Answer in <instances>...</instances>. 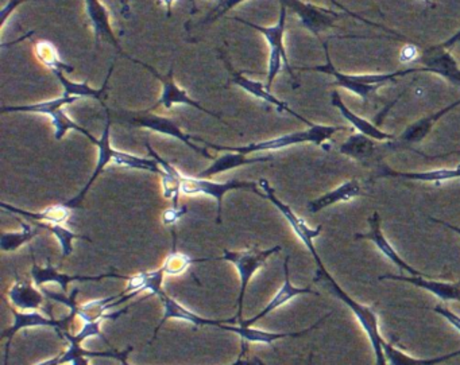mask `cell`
I'll return each mask as SVG.
<instances>
[{"label": "cell", "mask_w": 460, "mask_h": 365, "mask_svg": "<svg viewBox=\"0 0 460 365\" xmlns=\"http://www.w3.org/2000/svg\"><path fill=\"white\" fill-rule=\"evenodd\" d=\"M343 130H346V128L339 127V126L314 125L308 130L285 134V135L277 136V138L255 142V143L241 147L219 146V144L209 143V142L204 141L199 136H193V142H200V143H204L209 149L217 150V152H241V154L249 155L252 152H277V150L287 149V147L296 146V144L312 143L316 144V146H323L336 133Z\"/></svg>", "instance_id": "cell-1"}, {"label": "cell", "mask_w": 460, "mask_h": 365, "mask_svg": "<svg viewBox=\"0 0 460 365\" xmlns=\"http://www.w3.org/2000/svg\"><path fill=\"white\" fill-rule=\"evenodd\" d=\"M323 47H324L325 58H327L325 65L314 66V68H297V71H314L330 74L335 79L336 85L360 96L363 101H367L368 96L376 93L385 83L401 79V77L409 76V74H420V72L433 74L432 69L427 68V66H420V68L403 69V71L390 72V74H344L339 72L331 61L328 45L323 44Z\"/></svg>", "instance_id": "cell-2"}, {"label": "cell", "mask_w": 460, "mask_h": 365, "mask_svg": "<svg viewBox=\"0 0 460 365\" xmlns=\"http://www.w3.org/2000/svg\"><path fill=\"white\" fill-rule=\"evenodd\" d=\"M311 255L314 256L317 265L316 279L324 281L327 286L332 290L333 294H335L336 297L354 313V316L357 317L358 322H359L360 326L365 330L366 335H367L368 341H370L371 348H373L374 353H376V365H387L386 360H385L384 349H382V343H384L385 340L381 333H379L378 317H376L374 309H371L370 306L357 302V300H352L346 291H343V289L336 283L332 275L325 270L324 265H323L316 248L312 249Z\"/></svg>", "instance_id": "cell-3"}, {"label": "cell", "mask_w": 460, "mask_h": 365, "mask_svg": "<svg viewBox=\"0 0 460 365\" xmlns=\"http://www.w3.org/2000/svg\"><path fill=\"white\" fill-rule=\"evenodd\" d=\"M287 7L282 6L279 10V22L274 26H261L255 23L249 22V21L242 20L239 17H228V20L235 21V22L242 23V25L249 26L254 29L258 33L265 37L266 42L269 47V64L268 74H266V88L270 91L274 80L279 76L281 72L282 66H285L288 74L292 77L293 82L298 87L297 79H296L295 72H293L292 65H290L289 58H288L287 49H285V29H287Z\"/></svg>", "instance_id": "cell-4"}, {"label": "cell", "mask_w": 460, "mask_h": 365, "mask_svg": "<svg viewBox=\"0 0 460 365\" xmlns=\"http://www.w3.org/2000/svg\"><path fill=\"white\" fill-rule=\"evenodd\" d=\"M79 98L74 96L63 95L52 100L40 101V103L29 104V106H10L4 107L0 109L2 114H12V112H26V114H41L50 117L53 130H55L56 141H61L69 131H77V133L90 139L91 143L95 141V136L90 131L77 125L68 114H66V107L71 106L75 101H79Z\"/></svg>", "instance_id": "cell-5"}, {"label": "cell", "mask_w": 460, "mask_h": 365, "mask_svg": "<svg viewBox=\"0 0 460 365\" xmlns=\"http://www.w3.org/2000/svg\"><path fill=\"white\" fill-rule=\"evenodd\" d=\"M281 246L273 247L269 249H260L257 247H252V248L244 249V251H227L226 249L225 254L222 257H217V260H227V262L233 263L238 270L239 276H241V291H239L238 297V313L234 317V322L235 325L241 324L242 313H243V300L244 294H246L247 287H249L250 279L252 278L255 273L260 268L265 265L266 260L273 254L281 251Z\"/></svg>", "instance_id": "cell-6"}, {"label": "cell", "mask_w": 460, "mask_h": 365, "mask_svg": "<svg viewBox=\"0 0 460 365\" xmlns=\"http://www.w3.org/2000/svg\"><path fill=\"white\" fill-rule=\"evenodd\" d=\"M115 115L122 122L134 126V127L146 128V130L176 138L177 141L187 144L190 149L203 155L207 160H214V157L207 152V149L196 146L195 142H193V135L185 134L181 127L171 117H160V115H155V112H149L146 109L141 112H115Z\"/></svg>", "instance_id": "cell-7"}, {"label": "cell", "mask_w": 460, "mask_h": 365, "mask_svg": "<svg viewBox=\"0 0 460 365\" xmlns=\"http://www.w3.org/2000/svg\"><path fill=\"white\" fill-rule=\"evenodd\" d=\"M180 182H181V195H204L209 196V197H212L214 198V200H217V224H220V222H222L223 197H225L226 193L230 192V190H252V192H254L255 195H260L262 196V197H265V195H263V193H261L260 190L257 189V187H260V185H258V182L238 181V179H230V181L226 182H217L212 181L211 178H200V177L198 176H185V174H182L181 171H180Z\"/></svg>", "instance_id": "cell-8"}, {"label": "cell", "mask_w": 460, "mask_h": 365, "mask_svg": "<svg viewBox=\"0 0 460 365\" xmlns=\"http://www.w3.org/2000/svg\"><path fill=\"white\" fill-rule=\"evenodd\" d=\"M131 61L136 64H139V65L146 68L150 74H155L158 80H160L161 84H163V93H161V98L158 99L157 103L155 106L147 109L146 111L155 112V109H160V107H164V109H171L173 106H190L192 109H199V111L203 112V114L211 115L215 119L222 120L220 115L215 114V112L209 111V109H204L199 101H196L195 99L190 98L188 95L187 91L180 88L179 85L176 84L173 79V68L169 71L168 76H161L155 68L147 65V64L142 63V61L136 60V58H131Z\"/></svg>", "instance_id": "cell-9"}, {"label": "cell", "mask_w": 460, "mask_h": 365, "mask_svg": "<svg viewBox=\"0 0 460 365\" xmlns=\"http://www.w3.org/2000/svg\"><path fill=\"white\" fill-rule=\"evenodd\" d=\"M279 4L292 10L300 20L301 25L316 37L323 31L333 28L335 21L341 17L332 10L323 9L316 4H304L301 0H279Z\"/></svg>", "instance_id": "cell-10"}, {"label": "cell", "mask_w": 460, "mask_h": 365, "mask_svg": "<svg viewBox=\"0 0 460 365\" xmlns=\"http://www.w3.org/2000/svg\"><path fill=\"white\" fill-rule=\"evenodd\" d=\"M10 309L14 316V324L9 329L4 330V335H2V338H7L6 345H4V365L9 362L13 338L20 330L31 329V327H53L58 332V330L66 329V325L75 318L74 314L71 313L66 318L53 319L50 317H45L40 311H17L14 308Z\"/></svg>", "instance_id": "cell-11"}, {"label": "cell", "mask_w": 460, "mask_h": 365, "mask_svg": "<svg viewBox=\"0 0 460 365\" xmlns=\"http://www.w3.org/2000/svg\"><path fill=\"white\" fill-rule=\"evenodd\" d=\"M106 109V125H104L103 134H102L101 139H95L93 142L98 149V162H96L95 170H93V176L88 179L87 185L83 187L82 192L76 196V197L71 198V200L64 203V205L68 206L69 209L82 208L83 201H84L85 196H87L88 190L93 187V182L98 179V177L106 170L107 166L110 163H114L115 152L117 150L112 147L111 144V117H110V109Z\"/></svg>", "instance_id": "cell-12"}, {"label": "cell", "mask_w": 460, "mask_h": 365, "mask_svg": "<svg viewBox=\"0 0 460 365\" xmlns=\"http://www.w3.org/2000/svg\"><path fill=\"white\" fill-rule=\"evenodd\" d=\"M223 61H225L226 68L230 71L231 74V82L236 85V87L243 90L244 92L249 93V95L254 96L255 99H260L263 103L269 104V106L276 107L277 111L279 112H288V114L292 115V117H297L301 122L305 123L308 127H312L314 123L309 122L305 117L298 115L297 112L293 111L288 103L285 101L279 100V98L270 93V91L266 88V84H262L260 82H254V80L249 79V77L244 76L247 72H236L235 69L231 66V64L228 63L227 58L225 56H222Z\"/></svg>", "instance_id": "cell-13"}, {"label": "cell", "mask_w": 460, "mask_h": 365, "mask_svg": "<svg viewBox=\"0 0 460 365\" xmlns=\"http://www.w3.org/2000/svg\"><path fill=\"white\" fill-rule=\"evenodd\" d=\"M31 259H33V265H31V276H33L34 283L36 286L42 287L45 283H58L63 291L68 290L69 283L72 282H99L106 278H118L126 279L130 281L131 276L119 275V274L109 273L102 274V275H68V274L60 273L53 267L50 259H48L47 267H42L36 262L33 252H31Z\"/></svg>", "instance_id": "cell-14"}, {"label": "cell", "mask_w": 460, "mask_h": 365, "mask_svg": "<svg viewBox=\"0 0 460 365\" xmlns=\"http://www.w3.org/2000/svg\"><path fill=\"white\" fill-rule=\"evenodd\" d=\"M368 227L370 230L365 233H355V240H368L371 243L376 244V248L390 259V262L394 263L398 268H401L402 271H406L409 275L411 276H429L427 274L421 273V271L416 270V268L411 267V265L405 262V259L398 255V252L395 251L394 247L387 241V239L385 238L384 232H382L381 228V216H379L378 212H374L370 217H368Z\"/></svg>", "instance_id": "cell-15"}, {"label": "cell", "mask_w": 460, "mask_h": 365, "mask_svg": "<svg viewBox=\"0 0 460 365\" xmlns=\"http://www.w3.org/2000/svg\"><path fill=\"white\" fill-rule=\"evenodd\" d=\"M85 12H87L88 20H90L91 26H93V36H95L96 48L102 41H107L111 44L120 55L125 56L126 58L131 61L130 56H126L115 37L114 30H112L111 20H110L109 10L106 9L101 0H84Z\"/></svg>", "instance_id": "cell-16"}, {"label": "cell", "mask_w": 460, "mask_h": 365, "mask_svg": "<svg viewBox=\"0 0 460 365\" xmlns=\"http://www.w3.org/2000/svg\"><path fill=\"white\" fill-rule=\"evenodd\" d=\"M378 279L379 281L406 282V283L413 284V286L420 287V289L430 292V294L435 295L436 298L444 300V302H449V300L460 302V283L438 281V279L430 275H382L379 276Z\"/></svg>", "instance_id": "cell-17"}, {"label": "cell", "mask_w": 460, "mask_h": 365, "mask_svg": "<svg viewBox=\"0 0 460 365\" xmlns=\"http://www.w3.org/2000/svg\"><path fill=\"white\" fill-rule=\"evenodd\" d=\"M10 302L22 311H44L50 314L52 306L47 302V295L40 291L33 286V283L25 279L18 278L15 283L10 287L9 292Z\"/></svg>", "instance_id": "cell-18"}, {"label": "cell", "mask_w": 460, "mask_h": 365, "mask_svg": "<svg viewBox=\"0 0 460 365\" xmlns=\"http://www.w3.org/2000/svg\"><path fill=\"white\" fill-rule=\"evenodd\" d=\"M164 303V317L161 319L158 326L155 327V338L157 337L158 332H160L163 325L166 324V321L169 319H181V321L190 322L193 326H214L217 327V329H222L225 327L226 324H234V319H223V321H215V319L204 318V317L199 316V314L193 313L190 309L185 308V306L180 305L177 300H174L173 298L169 297V295H164L161 298Z\"/></svg>", "instance_id": "cell-19"}, {"label": "cell", "mask_w": 460, "mask_h": 365, "mask_svg": "<svg viewBox=\"0 0 460 365\" xmlns=\"http://www.w3.org/2000/svg\"><path fill=\"white\" fill-rule=\"evenodd\" d=\"M289 256L285 257L284 263V284L279 287V291L276 292L273 298H271L270 302L265 306L261 313H258L257 316L252 317V318L247 319V321H242V326L252 327V325H254L255 322L260 321L263 317L270 314L271 311L277 310V309L284 306L285 303L289 302L293 298L298 297V295H319V292L314 291V290L309 289V287H296L293 286L292 281H290V273H289Z\"/></svg>", "instance_id": "cell-20"}, {"label": "cell", "mask_w": 460, "mask_h": 365, "mask_svg": "<svg viewBox=\"0 0 460 365\" xmlns=\"http://www.w3.org/2000/svg\"><path fill=\"white\" fill-rule=\"evenodd\" d=\"M360 195H362V187H360L359 181L349 179V181L344 182L336 189L309 201L308 212L312 214L319 213L320 211H324V209L330 208V206L335 205V204L349 203V201L359 197Z\"/></svg>", "instance_id": "cell-21"}, {"label": "cell", "mask_w": 460, "mask_h": 365, "mask_svg": "<svg viewBox=\"0 0 460 365\" xmlns=\"http://www.w3.org/2000/svg\"><path fill=\"white\" fill-rule=\"evenodd\" d=\"M331 104H332L335 109H339V112L343 115L344 119L349 120L352 127L359 131V134L368 136V138L373 139V141L386 142L394 139V135H392V134L385 133L384 130L376 127L373 123L366 120L365 117H360L359 115L352 112L351 109L344 104V101L341 100V93H339L338 91H333Z\"/></svg>", "instance_id": "cell-22"}, {"label": "cell", "mask_w": 460, "mask_h": 365, "mask_svg": "<svg viewBox=\"0 0 460 365\" xmlns=\"http://www.w3.org/2000/svg\"><path fill=\"white\" fill-rule=\"evenodd\" d=\"M122 294L111 295L109 298H103V300H91V302L84 303V305H77L75 310L71 311L75 317H80L83 322H98L102 319H117L119 318L122 314H125L128 310V308L123 309V310L117 311V313H107L111 310L110 303L115 302V300H120Z\"/></svg>", "instance_id": "cell-23"}, {"label": "cell", "mask_w": 460, "mask_h": 365, "mask_svg": "<svg viewBox=\"0 0 460 365\" xmlns=\"http://www.w3.org/2000/svg\"><path fill=\"white\" fill-rule=\"evenodd\" d=\"M419 63L432 69L433 74H440L452 83L460 84V69L449 53L440 52V49L432 47L425 52L424 57L419 60Z\"/></svg>", "instance_id": "cell-24"}, {"label": "cell", "mask_w": 460, "mask_h": 365, "mask_svg": "<svg viewBox=\"0 0 460 365\" xmlns=\"http://www.w3.org/2000/svg\"><path fill=\"white\" fill-rule=\"evenodd\" d=\"M146 149L149 152L150 157L155 158L160 163L161 168H163L164 173L161 178H163L164 197L173 201V208H179L180 196H181L179 169L174 168L173 163H169L168 161L164 160L161 155H158L149 143H146Z\"/></svg>", "instance_id": "cell-25"}, {"label": "cell", "mask_w": 460, "mask_h": 365, "mask_svg": "<svg viewBox=\"0 0 460 365\" xmlns=\"http://www.w3.org/2000/svg\"><path fill=\"white\" fill-rule=\"evenodd\" d=\"M270 160L271 157L250 158L249 155L241 154V152H227L223 157L217 158L206 170L200 171L198 177H200V178H212V177L217 176V174L241 168V166L268 162Z\"/></svg>", "instance_id": "cell-26"}, {"label": "cell", "mask_w": 460, "mask_h": 365, "mask_svg": "<svg viewBox=\"0 0 460 365\" xmlns=\"http://www.w3.org/2000/svg\"><path fill=\"white\" fill-rule=\"evenodd\" d=\"M382 349H384L385 360H386L387 365H438L441 362L454 359V357L460 356L459 349V351L444 354V356L433 357V359H419V357H413L411 354L405 353L397 346L393 345L392 343H387L386 340L382 343Z\"/></svg>", "instance_id": "cell-27"}, {"label": "cell", "mask_w": 460, "mask_h": 365, "mask_svg": "<svg viewBox=\"0 0 460 365\" xmlns=\"http://www.w3.org/2000/svg\"><path fill=\"white\" fill-rule=\"evenodd\" d=\"M0 208L10 212V213L18 214V216L28 217L36 222H49V224H66L71 217V209L64 204L49 206L42 212H29L25 209L15 208L6 203L0 204Z\"/></svg>", "instance_id": "cell-28"}, {"label": "cell", "mask_w": 460, "mask_h": 365, "mask_svg": "<svg viewBox=\"0 0 460 365\" xmlns=\"http://www.w3.org/2000/svg\"><path fill=\"white\" fill-rule=\"evenodd\" d=\"M381 177H397V178L411 179V181L433 182L435 185H441V182L460 178V165L452 169H436V170L417 171V173L384 170Z\"/></svg>", "instance_id": "cell-29"}, {"label": "cell", "mask_w": 460, "mask_h": 365, "mask_svg": "<svg viewBox=\"0 0 460 365\" xmlns=\"http://www.w3.org/2000/svg\"><path fill=\"white\" fill-rule=\"evenodd\" d=\"M34 52H36L37 58L42 65L47 66L53 74L58 72H64V74H72L75 71L74 66L68 65L64 63L58 55V49L55 45L49 41H39L34 45Z\"/></svg>", "instance_id": "cell-30"}, {"label": "cell", "mask_w": 460, "mask_h": 365, "mask_svg": "<svg viewBox=\"0 0 460 365\" xmlns=\"http://www.w3.org/2000/svg\"><path fill=\"white\" fill-rule=\"evenodd\" d=\"M339 152L352 160L366 162L373 157L374 152H376V143L368 136L357 134V135L349 136V141L341 144Z\"/></svg>", "instance_id": "cell-31"}, {"label": "cell", "mask_w": 460, "mask_h": 365, "mask_svg": "<svg viewBox=\"0 0 460 365\" xmlns=\"http://www.w3.org/2000/svg\"><path fill=\"white\" fill-rule=\"evenodd\" d=\"M460 106V99L455 103L449 104L446 109H440V111L436 112V114L430 115V117H424V119L420 120V122L414 123L413 126L408 128V130L403 133L402 141L408 142V143H411V142H421L425 136L429 133L432 126L435 125L438 120H440L444 115L448 114L452 109H456V107Z\"/></svg>", "instance_id": "cell-32"}, {"label": "cell", "mask_w": 460, "mask_h": 365, "mask_svg": "<svg viewBox=\"0 0 460 365\" xmlns=\"http://www.w3.org/2000/svg\"><path fill=\"white\" fill-rule=\"evenodd\" d=\"M20 224L22 230H18V232H9L2 235V238H0L2 251H17L20 247L25 246L39 235V228H36V224H28V222H21V220Z\"/></svg>", "instance_id": "cell-33"}, {"label": "cell", "mask_w": 460, "mask_h": 365, "mask_svg": "<svg viewBox=\"0 0 460 365\" xmlns=\"http://www.w3.org/2000/svg\"><path fill=\"white\" fill-rule=\"evenodd\" d=\"M33 224H36L37 227L47 228L50 232L55 235V238L58 239V243L61 246V257L66 259V256L72 255L74 252V241L79 240H87L91 241L90 238H85V236L77 235V233L72 232L68 228L64 227V224H49V222H33Z\"/></svg>", "instance_id": "cell-34"}, {"label": "cell", "mask_w": 460, "mask_h": 365, "mask_svg": "<svg viewBox=\"0 0 460 365\" xmlns=\"http://www.w3.org/2000/svg\"><path fill=\"white\" fill-rule=\"evenodd\" d=\"M58 333L61 337L66 338V343H68V348L60 354L61 365L68 364V362L72 365H90V359L85 356L83 343L77 341L75 335H71L66 329L58 330Z\"/></svg>", "instance_id": "cell-35"}, {"label": "cell", "mask_w": 460, "mask_h": 365, "mask_svg": "<svg viewBox=\"0 0 460 365\" xmlns=\"http://www.w3.org/2000/svg\"><path fill=\"white\" fill-rule=\"evenodd\" d=\"M206 260L209 259H192L188 255L176 251V241H174L173 251L169 254L163 265L165 268L166 275H180V274L187 271L188 267L193 263H203Z\"/></svg>", "instance_id": "cell-36"}, {"label": "cell", "mask_w": 460, "mask_h": 365, "mask_svg": "<svg viewBox=\"0 0 460 365\" xmlns=\"http://www.w3.org/2000/svg\"><path fill=\"white\" fill-rule=\"evenodd\" d=\"M166 271L165 268L160 267L158 270L150 271V273H141L142 278V286L139 289V291H144V290H149L153 295H157V297H164L166 294L164 291V278H165Z\"/></svg>", "instance_id": "cell-37"}, {"label": "cell", "mask_w": 460, "mask_h": 365, "mask_svg": "<svg viewBox=\"0 0 460 365\" xmlns=\"http://www.w3.org/2000/svg\"><path fill=\"white\" fill-rule=\"evenodd\" d=\"M243 2L244 0H219V4L211 10L208 17H207L201 23L206 25V23L215 22V21L219 20L223 15L227 14L230 10L235 9L236 6L243 4Z\"/></svg>", "instance_id": "cell-38"}, {"label": "cell", "mask_w": 460, "mask_h": 365, "mask_svg": "<svg viewBox=\"0 0 460 365\" xmlns=\"http://www.w3.org/2000/svg\"><path fill=\"white\" fill-rule=\"evenodd\" d=\"M101 326L102 321L83 322V327L76 333V335H74L75 338H76L77 341H80V343H84L88 338L96 337V335H98V337H101L104 343H109V341L106 340L103 333H102Z\"/></svg>", "instance_id": "cell-39"}, {"label": "cell", "mask_w": 460, "mask_h": 365, "mask_svg": "<svg viewBox=\"0 0 460 365\" xmlns=\"http://www.w3.org/2000/svg\"><path fill=\"white\" fill-rule=\"evenodd\" d=\"M187 213V206H179V208L166 209L163 214V222L168 227L176 225L177 222L181 219L184 214Z\"/></svg>", "instance_id": "cell-40"}, {"label": "cell", "mask_w": 460, "mask_h": 365, "mask_svg": "<svg viewBox=\"0 0 460 365\" xmlns=\"http://www.w3.org/2000/svg\"><path fill=\"white\" fill-rule=\"evenodd\" d=\"M432 310L438 313V316L446 318L448 324H451L457 332H460V316H457L456 313H454V311L449 310L448 308L443 305L435 306V308H432Z\"/></svg>", "instance_id": "cell-41"}, {"label": "cell", "mask_w": 460, "mask_h": 365, "mask_svg": "<svg viewBox=\"0 0 460 365\" xmlns=\"http://www.w3.org/2000/svg\"><path fill=\"white\" fill-rule=\"evenodd\" d=\"M25 2H29V0H10L9 4H7L6 6L2 9V13H0V28L4 29L9 15L13 14V12H14L20 4H25Z\"/></svg>", "instance_id": "cell-42"}, {"label": "cell", "mask_w": 460, "mask_h": 365, "mask_svg": "<svg viewBox=\"0 0 460 365\" xmlns=\"http://www.w3.org/2000/svg\"><path fill=\"white\" fill-rule=\"evenodd\" d=\"M247 345H249V343L242 341V352L241 354H239L238 360L234 362V365H265L262 361H260V360L257 359L252 360V361H246V360H243V356L247 352Z\"/></svg>", "instance_id": "cell-43"}, {"label": "cell", "mask_w": 460, "mask_h": 365, "mask_svg": "<svg viewBox=\"0 0 460 365\" xmlns=\"http://www.w3.org/2000/svg\"><path fill=\"white\" fill-rule=\"evenodd\" d=\"M460 42V30H457V33H455L454 36L451 37V39H447L444 44L441 45H436V49H443L447 50L449 49V48L454 47L455 44H459Z\"/></svg>", "instance_id": "cell-44"}, {"label": "cell", "mask_w": 460, "mask_h": 365, "mask_svg": "<svg viewBox=\"0 0 460 365\" xmlns=\"http://www.w3.org/2000/svg\"><path fill=\"white\" fill-rule=\"evenodd\" d=\"M430 222H436V224L443 225L447 230H454L457 235L460 236V227H456V225L449 224V222H443V220L435 219V217H429Z\"/></svg>", "instance_id": "cell-45"}, {"label": "cell", "mask_w": 460, "mask_h": 365, "mask_svg": "<svg viewBox=\"0 0 460 365\" xmlns=\"http://www.w3.org/2000/svg\"><path fill=\"white\" fill-rule=\"evenodd\" d=\"M161 4L166 7V14H168V18H171L172 10H173V4H176V0H161Z\"/></svg>", "instance_id": "cell-46"}, {"label": "cell", "mask_w": 460, "mask_h": 365, "mask_svg": "<svg viewBox=\"0 0 460 365\" xmlns=\"http://www.w3.org/2000/svg\"><path fill=\"white\" fill-rule=\"evenodd\" d=\"M37 365H61L60 354H58V356L53 357V359L45 360V361L39 362Z\"/></svg>", "instance_id": "cell-47"}, {"label": "cell", "mask_w": 460, "mask_h": 365, "mask_svg": "<svg viewBox=\"0 0 460 365\" xmlns=\"http://www.w3.org/2000/svg\"><path fill=\"white\" fill-rule=\"evenodd\" d=\"M120 365H130V364H128V362L126 361V360H123V361H120ZM231 365H234V364H231Z\"/></svg>", "instance_id": "cell-48"}, {"label": "cell", "mask_w": 460, "mask_h": 365, "mask_svg": "<svg viewBox=\"0 0 460 365\" xmlns=\"http://www.w3.org/2000/svg\"></svg>", "instance_id": "cell-49"}]
</instances>
